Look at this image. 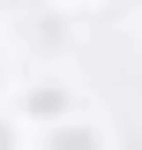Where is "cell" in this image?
Masks as SVG:
<instances>
[{"label":"cell","instance_id":"obj_1","mask_svg":"<svg viewBox=\"0 0 142 150\" xmlns=\"http://www.w3.org/2000/svg\"><path fill=\"white\" fill-rule=\"evenodd\" d=\"M0 143H30V120H0Z\"/></svg>","mask_w":142,"mask_h":150},{"label":"cell","instance_id":"obj_2","mask_svg":"<svg viewBox=\"0 0 142 150\" xmlns=\"http://www.w3.org/2000/svg\"><path fill=\"white\" fill-rule=\"evenodd\" d=\"M15 90V68H8V45H0V98Z\"/></svg>","mask_w":142,"mask_h":150}]
</instances>
